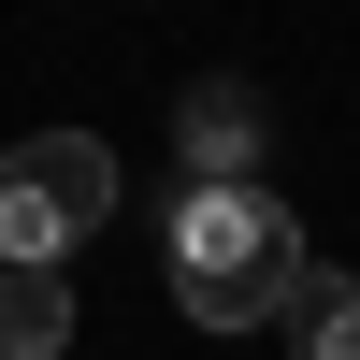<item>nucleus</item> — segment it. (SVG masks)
Instances as JSON below:
<instances>
[{"mask_svg":"<svg viewBox=\"0 0 360 360\" xmlns=\"http://www.w3.org/2000/svg\"><path fill=\"white\" fill-rule=\"evenodd\" d=\"M288 274H303V231H288V202L259 173H202L173 202V303L202 332H274Z\"/></svg>","mask_w":360,"mask_h":360,"instance_id":"nucleus-1","label":"nucleus"},{"mask_svg":"<svg viewBox=\"0 0 360 360\" xmlns=\"http://www.w3.org/2000/svg\"><path fill=\"white\" fill-rule=\"evenodd\" d=\"M101 217H115V144H101V130H29V144H0V245H15V259H72Z\"/></svg>","mask_w":360,"mask_h":360,"instance_id":"nucleus-2","label":"nucleus"},{"mask_svg":"<svg viewBox=\"0 0 360 360\" xmlns=\"http://www.w3.org/2000/svg\"><path fill=\"white\" fill-rule=\"evenodd\" d=\"M72 346V288H58V259H15L0 245V360H58Z\"/></svg>","mask_w":360,"mask_h":360,"instance_id":"nucleus-3","label":"nucleus"},{"mask_svg":"<svg viewBox=\"0 0 360 360\" xmlns=\"http://www.w3.org/2000/svg\"><path fill=\"white\" fill-rule=\"evenodd\" d=\"M288 346H303V360H360V274H332V259H317L303 245V274H288Z\"/></svg>","mask_w":360,"mask_h":360,"instance_id":"nucleus-4","label":"nucleus"},{"mask_svg":"<svg viewBox=\"0 0 360 360\" xmlns=\"http://www.w3.org/2000/svg\"><path fill=\"white\" fill-rule=\"evenodd\" d=\"M188 159L202 173H259V101L245 86H188Z\"/></svg>","mask_w":360,"mask_h":360,"instance_id":"nucleus-5","label":"nucleus"}]
</instances>
